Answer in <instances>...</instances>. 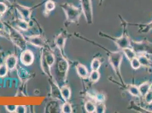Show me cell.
<instances>
[{
    "label": "cell",
    "instance_id": "1",
    "mask_svg": "<svg viewBox=\"0 0 152 113\" xmlns=\"http://www.w3.org/2000/svg\"><path fill=\"white\" fill-rule=\"evenodd\" d=\"M54 53L55 55V61L51 66V74L53 81L61 88L64 85V82L66 80L69 64L66 59L64 58L61 51L58 48L55 51Z\"/></svg>",
    "mask_w": 152,
    "mask_h": 113
},
{
    "label": "cell",
    "instance_id": "2",
    "mask_svg": "<svg viewBox=\"0 0 152 113\" xmlns=\"http://www.w3.org/2000/svg\"><path fill=\"white\" fill-rule=\"evenodd\" d=\"M8 28L9 38H10L13 43L15 44L20 50H24L27 48V40L18 30L12 27L7 25Z\"/></svg>",
    "mask_w": 152,
    "mask_h": 113
},
{
    "label": "cell",
    "instance_id": "3",
    "mask_svg": "<svg viewBox=\"0 0 152 113\" xmlns=\"http://www.w3.org/2000/svg\"><path fill=\"white\" fill-rule=\"evenodd\" d=\"M61 7L65 13L67 20L72 23H77L81 14L80 10L76 7L69 4H64Z\"/></svg>",
    "mask_w": 152,
    "mask_h": 113
},
{
    "label": "cell",
    "instance_id": "4",
    "mask_svg": "<svg viewBox=\"0 0 152 113\" xmlns=\"http://www.w3.org/2000/svg\"><path fill=\"white\" fill-rule=\"evenodd\" d=\"M123 55L121 51L111 52L109 56V61L113 67L116 74L121 79V66Z\"/></svg>",
    "mask_w": 152,
    "mask_h": 113
},
{
    "label": "cell",
    "instance_id": "5",
    "mask_svg": "<svg viewBox=\"0 0 152 113\" xmlns=\"http://www.w3.org/2000/svg\"><path fill=\"white\" fill-rule=\"evenodd\" d=\"M82 9L88 24L93 23V10L91 0H81Z\"/></svg>",
    "mask_w": 152,
    "mask_h": 113
},
{
    "label": "cell",
    "instance_id": "6",
    "mask_svg": "<svg viewBox=\"0 0 152 113\" xmlns=\"http://www.w3.org/2000/svg\"><path fill=\"white\" fill-rule=\"evenodd\" d=\"M133 49L136 53H152V44L150 43H134Z\"/></svg>",
    "mask_w": 152,
    "mask_h": 113
},
{
    "label": "cell",
    "instance_id": "7",
    "mask_svg": "<svg viewBox=\"0 0 152 113\" xmlns=\"http://www.w3.org/2000/svg\"><path fill=\"white\" fill-rule=\"evenodd\" d=\"M20 59L21 63L25 66H30L32 64L34 61L35 57L34 54L31 50L29 49H25L23 50L20 54Z\"/></svg>",
    "mask_w": 152,
    "mask_h": 113
},
{
    "label": "cell",
    "instance_id": "8",
    "mask_svg": "<svg viewBox=\"0 0 152 113\" xmlns=\"http://www.w3.org/2000/svg\"><path fill=\"white\" fill-rule=\"evenodd\" d=\"M15 7L18 12L19 13L20 15L21 16V18L29 23L31 15V10L27 7L22 6L19 4H17Z\"/></svg>",
    "mask_w": 152,
    "mask_h": 113
},
{
    "label": "cell",
    "instance_id": "9",
    "mask_svg": "<svg viewBox=\"0 0 152 113\" xmlns=\"http://www.w3.org/2000/svg\"><path fill=\"white\" fill-rule=\"evenodd\" d=\"M27 41L30 43L32 45L38 47V48H43L45 45V39L40 36H32L27 38Z\"/></svg>",
    "mask_w": 152,
    "mask_h": 113
},
{
    "label": "cell",
    "instance_id": "10",
    "mask_svg": "<svg viewBox=\"0 0 152 113\" xmlns=\"http://www.w3.org/2000/svg\"><path fill=\"white\" fill-rule=\"evenodd\" d=\"M115 43L122 50L131 46V41L126 35H123L121 38H115Z\"/></svg>",
    "mask_w": 152,
    "mask_h": 113
},
{
    "label": "cell",
    "instance_id": "11",
    "mask_svg": "<svg viewBox=\"0 0 152 113\" xmlns=\"http://www.w3.org/2000/svg\"><path fill=\"white\" fill-rule=\"evenodd\" d=\"M42 54L43 55L45 61L51 67V66L54 64L55 61V55L54 52L50 49L45 48L42 51Z\"/></svg>",
    "mask_w": 152,
    "mask_h": 113
},
{
    "label": "cell",
    "instance_id": "12",
    "mask_svg": "<svg viewBox=\"0 0 152 113\" xmlns=\"http://www.w3.org/2000/svg\"><path fill=\"white\" fill-rule=\"evenodd\" d=\"M5 63L7 65L9 71H12L15 69L18 64V58L14 55H10L7 56L5 59Z\"/></svg>",
    "mask_w": 152,
    "mask_h": 113
},
{
    "label": "cell",
    "instance_id": "13",
    "mask_svg": "<svg viewBox=\"0 0 152 113\" xmlns=\"http://www.w3.org/2000/svg\"><path fill=\"white\" fill-rule=\"evenodd\" d=\"M51 94L53 98L56 99L57 100H63L61 94V92H60V88L59 86L57 85V84L53 81L51 82Z\"/></svg>",
    "mask_w": 152,
    "mask_h": 113
},
{
    "label": "cell",
    "instance_id": "14",
    "mask_svg": "<svg viewBox=\"0 0 152 113\" xmlns=\"http://www.w3.org/2000/svg\"><path fill=\"white\" fill-rule=\"evenodd\" d=\"M66 40V38L63 33H60L57 36L55 39V44L57 48L63 52L64 48V46Z\"/></svg>",
    "mask_w": 152,
    "mask_h": 113
},
{
    "label": "cell",
    "instance_id": "15",
    "mask_svg": "<svg viewBox=\"0 0 152 113\" xmlns=\"http://www.w3.org/2000/svg\"><path fill=\"white\" fill-rule=\"evenodd\" d=\"M76 71L80 77L83 79L86 78L89 75V72L86 67L83 64L79 63L76 66Z\"/></svg>",
    "mask_w": 152,
    "mask_h": 113
},
{
    "label": "cell",
    "instance_id": "16",
    "mask_svg": "<svg viewBox=\"0 0 152 113\" xmlns=\"http://www.w3.org/2000/svg\"><path fill=\"white\" fill-rule=\"evenodd\" d=\"M40 64H41V67L42 69V70L43 71V72L47 75L49 76L51 79H52L51 67L48 64V63H47V62L45 61V57L43 54H42L41 58H40Z\"/></svg>",
    "mask_w": 152,
    "mask_h": 113
},
{
    "label": "cell",
    "instance_id": "17",
    "mask_svg": "<svg viewBox=\"0 0 152 113\" xmlns=\"http://www.w3.org/2000/svg\"><path fill=\"white\" fill-rule=\"evenodd\" d=\"M60 92L61 96L65 101L69 100L71 97V89L67 85H63L60 88Z\"/></svg>",
    "mask_w": 152,
    "mask_h": 113
},
{
    "label": "cell",
    "instance_id": "18",
    "mask_svg": "<svg viewBox=\"0 0 152 113\" xmlns=\"http://www.w3.org/2000/svg\"><path fill=\"white\" fill-rule=\"evenodd\" d=\"M15 25L23 31H27L30 28L29 23L22 18L15 20Z\"/></svg>",
    "mask_w": 152,
    "mask_h": 113
},
{
    "label": "cell",
    "instance_id": "19",
    "mask_svg": "<svg viewBox=\"0 0 152 113\" xmlns=\"http://www.w3.org/2000/svg\"><path fill=\"white\" fill-rule=\"evenodd\" d=\"M150 89H151V84L149 82H144V83L141 84L139 87L140 95L144 97V96L150 90Z\"/></svg>",
    "mask_w": 152,
    "mask_h": 113
},
{
    "label": "cell",
    "instance_id": "20",
    "mask_svg": "<svg viewBox=\"0 0 152 113\" xmlns=\"http://www.w3.org/2000/svg\"><path fill=\"white\" fill-rule=\"evenodd\" d=\"M123 51L124 54L126 55V56L127 57V59H129V61H131L134 58L136 57V52L134 51L133 49L131 48L130 47L126 48L123 49Z\"/></svg>",
    "mask_w": 152,
    "mask_h": 113
},
{
    "label": "cell",
    "instance_id": "21",
    "mask_svg": "<svg viewBox=\"0 0 152 113\" xmlns=\"http://www.w3.org/2000/svg\"><path fill=\"white\" fill-rule=\"evenodd\" d=\"M127 89H128L129 93L130 94H132L133 96L139 97L140 96L139 87H137L136 85H128Z\"/></svg>",
    "mask_w": 152,
    "mask_h": 113
},
{
    "label": "cell",
    "instance_id": "22",
    "mask_svg": "<svg viewBox=\"0 0 152 113\" xmlns=\"http://www.w3.org/2000/svg\"><path fill=\"white\" fill-rule=\"evenodd\" d=\"M85 109L88 113H94L95 112V105L91 101H88L85 104Z\"/></svg>",
    "mask_w": 152,
    "mask_h": 113
},
{
    "label": "cell",
    "instance_id": "23",
    "mask_svg": "<svg viewBox=\"0 0 152 113\" xmlns=\"http://www.w3.org/2000/svg\"><path fill=\"white\" fill-rule=\"evenodd\" d=\"M101 65V62L99 58H95L93 59L91 63V70L93 71H98Z\"/></svg>",
    "mask_w": 152,
    "mask_h": 113
},
{
    "label": "cell",
    "instance_id": "24",
    "mask_svg": "<svg viewBox=\"0 0 152 113\" xmlns=\"http://www.w3.org/2000/svg\"><path fill=\"white\" fill-rule=\"evenodd\" d=\"M90 80L93 83L98 82L100 78V73L98 71H93L91 72L89 76Z\"/></svg>",
    "mask_w": 152,
    "mask_h": 113
},
{
    "label": "cell",
    "instance_id": "25",
    "mask_svg": "<svg viewBox=\"0 0 152 113\" xmlns=\"http://www.w3.org/2000/svg\"><path fill=\"white\" fill-rule=\"evenodd\" d=\"M139 60L140 62L141 63V65L143 66H149L151 64V62L149 59L144 55H141L137 58Z\"/></svg>",
    "mask_w": 152,
    "mask_h": 113
},
{
    "label": "cell",
    "instance_id": "26",
    "mask_svg": "<svg viewBox=\"0 0 152 113\" xmlns=\"http://www.w3.org/2000/svg\"><path fill=\"white\" fill-rule=\"evenodd\" d=\"M45 12H47L48 13L51 12L55 9V4L53 1L51 0H48L46 2L45 4Z\"/></svg>",
    "mask_w": 152,
    "mask_h": 113
},
{
    "label": "cell",
    "instance_id": "27",
    "mask_svg": "<svg viewBox=\"0 0 152 113\" xmlns=\"http://www.w3.org/2000/svg\"><path fill=\"white\" fill-rule=\"evenodd\" d=\"M61 111H62V113H72V107L70 104L68 102H64L62 106Z\"/></svg>",
    "mask_w": 152,
    "mask_h": 113
},
{
    "label": "cell",
    "instance_id": "28",
    "mask_svg": "<svg viewBox=\"0 0 152 113\" xmlns=\"http://www.w3.org/2000/svg\"><path fill=\"white\" fill-rule=\"evenodd\" d=\"M9 70L7 67L5 63L0 64V78H4L6 76L8 73Z\"/></svg>",
    "mask_w": 152,
    "mask_h": 113
},
{
    "label": "cell",
    "instance_id": "29",
    "mask_svg": "<svg viewBox=\"0 0 152 113\" xmlns=\"http://www.w3.org/2000/svg\"><path fill=\"white\" fill-rule=\"evenodd\" d=\"M131 64L132 67L133 69L137 70L139 69L140 67H141V63L140 62L139 60L137 58L135 57L133 58L132 59H131Z\"/></svg>",
    "mask_w": 152,
    "mask_h": 113
},
{
    "label": "cell",
    "instance_id": "30",
    "mask_svg": "<svg viewBox=\"0 0 152 113\" xmlns=\"http://www.w3.org/2000/svg\"><path fill=\"white\" fill-rule=\"evenodd\" d=\"M106 108L103 103L102 102H99L98 104H97L96 105H95V113H103L105 112Z\"/></svg>",
    "mask_w": 152,
    "mask_h": 113
},
{
    "label": "cell",
    "instance_id": "31",
    "mask_svg": "<svg viewBox=\"0 0 152 113\" xmlns=\"http://www.w3.org/2000/svg\"><path fill=\"white\" fill-rule=\"evenodd\" d=\"M145 100L146 102L148 104H151L152 103V89H150V90L146 93V94L144 96Z\"/></svg>",
    "mask_w": 152,
    "mask_h": 113
},
{
    "label": "cell",
    "instance_id": "32",
    "mask_svg": "<svg viewBox=\"0 0 152 113\" xmlns=\"http://www.w3.org/2000/svg\"><path fill=\"white\" fill-rule=\"evenodd\" d=\"M7 10V4L4 2H0V15L4 14L6 13Z\"/></svg>",
    "mask_w": 152,
    "mask_h": 113
},
{
    "label": "cell",
    "instance_id": "33",
    "mask_svg": "<svg viewBox=\"0 0 152 113\" xmlns=\"http://www.w3.org/2000/svg\"><path fill=\"white\" fill-rule=\"evenodd\" d=\"M17 105H9L6 106V109L8 112L10 113H15L17 109Z\"/></svg>",
    "mask_w": 152,
    "mask_h": 113
},
{
    "label": "cell",
    "instance_id": "34",
    "mask_svg": "<svg viewBox=\"0 0 152 113\" xmlns=\"http://www.w3.org/2000/svg\"><path fill=\"white\" fill-rule=\"evenodd\" d=\"M15 113H26V107L23 105H18L17 107Z\"/></svg>",
    "mask_w": 152,
    "mask_h": 113
},
{
    "label": "cell",
    "instance_id": "35",
    "mask_svg": "<svg viewBox=\"0 0 152 113\" xmlns=\"http://www.w3.org/2000/svg\"><path fill=\"white\" fill-rule=\"evenodd\" d=\"M0 36L4 37V38H9L8 33L5 31V30H0Z\"/></svg>",
    "mask_w": 152,
    "mask_h": 113
},
{
    "label": "cell",
    "instance_id": "36",
    "mask_svg": "<svg viewBox=\"0 0 152 113\" xmlns=\"http://www.w3.org/2000/svg\"><path fill=\"white\" fill-rule=\"evenodd\" d=\"M5 24L0 20V30H5Z\"/></svg>",
    "mask_w": 152,
    "mask_h": 113
},
{
    "label": "cell",
    "instance_id": "37",
    "mask_svg": "<svg viewBox=\"0 0 152 113\" xmlns=\"http://www.w3.org/2000/svg\"><path fill=\"white\" fill-rule=\"evenodd\" d=\"M7 2H9L7 0H0V2H4V3H8Z\"/></svg>",
    "mask_w": 152,
    "mask_h": 113
},
{
    "label": "cell",
    "instance_id": "38",
    "mask_svg": "<svg viewBox=\"0 0 152 113\" xmlns=\"http://www.w3.org/2000/svg\"><path fill=\"white\" fill-rule=\"evenodd\" d=\"M149 26H151V25H152V22H151V23H150L149 24Z\"/></svg>",
    "mask_w": 152,
    "mask_h": 113
},
{
    "label": "cell",
    "instance_id": "39",
    "mask_svg": "<svg viewBox=\"0 0 152 113\" xmlns=\"http://www.w3.org/2000/svg\"><path fill=\"white\" fill-rule=\"evenodd\" d=\"M151 89H152V84L151 85Z\"/></svg>",
    "mask_w": 152,
    "mask_h": 113
},
{
    "label": "cell",
    "instance_id": "40",
    "mask_svg": "<svg viewBox=\"0 0 152 113\" xmlns=\"http://www.w3.org/2000/svg\"><path fill=\"white\" fill-rule=\"evenodd\" d=\"M151 28H152V25H151Z\"/></svg>",
    "mask_w": 152,
    "mask_h": 113
}]
</instances>
